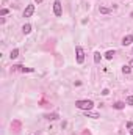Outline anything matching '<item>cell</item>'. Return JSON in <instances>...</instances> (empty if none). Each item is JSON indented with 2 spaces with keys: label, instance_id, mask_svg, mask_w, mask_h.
Masks as SVG:
<instances>
[{
  "label": "cell",
  "instance_id": "obj_16",
  "mask_svg": "<svg viewBox=\"0 0 133 135\" xmlns=\"http://www.w3.org/2000/svg\"><path fill=\"white\" fill-rule=\"evenodd\" d=\"M20 71H22V72H33V68H24L22 66V69H20Z\"/></svg>",
  "mask_w": 133,
  "mask_h": 135
},
{
  "label": "cell",
  "instance_id": "obj_1",
  "mask_svg": "<svg viewBox=\"0 0 133 135\" xmlns=\"http://www.w3.org/2000/svg\"><path fill=\"white\" fill-rule=\"evenodd\" d=\"M75 107H77V108H80V110L88 112V110H91V108L94 107V102H92V101H89V99L77 101V102H75Z\"/></svg>",
  "mask_w": 133,
  "mask_h": 135
},
{
  "label": "cell",
  "instance_id": "obj_9",
  "mask_svg": "<svg viewBox=\"0 0 133 135\" xmlns=\"http://www.w3.org/2000/svg\"><path fill=\"white\" fill-rule=\"evenodd\" d=\"M122 72H124V74H130V72H132V66H130V65H124V66H122Z\"/></svg>",
  "mask_w": 133,
  "mask_h": 135
},
{
  "label": "cell",
  "instance_id": "obj_8",
  "mask_svg": "<svg viewBox=\"0 0 133 135\" xmlns=\"http://www.w3.org/2000/svg\"><path fill=\"white\" fill-rule=\"evenodd\" d=\"M125 105H127L125 102H116V104L113 105V107L116 108V110H122V108H124V107H125Z\"/></svg>",
  "mask_w": 133,
  "mask_h": 135
},
{
  "label": "cell",
  "instance_id": "obj_3",
  "mask_svg": "<svg viewBox=\"0 0 133 135\" xmlns=\"http://www.w3.org/2000/svg\"><path fill=\"white\" fill-rule=\"evenodd\" d=\"M75 55H77V63L81 65V63L85 61V52H83V49H81L80 46H77V47H75Z\"/></svg>",
  "mask_w": 133,
  "mask_h": 135
},
{
  "label": "cell",
  "instance_id": "obj_19",
  "mask_svg": "<svg viewBox=\"0 0 133 135\" xmlns=\"http://www.w3.org/2000/svg\"><path fill=\"white\" fill-rule=\"evenodd\" d=\"M35 2L38 3V5H39V3H42V0H35Z\"/></svg>",
  "mask_w": 133,
  "mask_h": 135
},
{
  "label": "cell",
  "instance_id": "obj_13",
  "mask_svg": "<svg viewBox=\"0 0 133 135\" xmlns=\"http://www.w3.org/2000/svg\"><path fill=\"white\" fill-rule=\"evenodd\" d=\"M113 57H114V50H108V52L105 53V58H106V60H111Z\"/></svg>",
  "mask_w": 133,
  "mask_h": 135
},
{
  "label": "cell",
  "instance_id": "obj_21",
  "mask_svg": "<svg viewBox=\"0 0 133 135\" xmlns=\"http://www.w3.org/2000/svg\"><path fill=\"white\" fill-rule=\"evenodd\" d=\"M130 66H133V60H132V61H130Z\"/></svg>",
  "mask_w": 133,
  "mask_h": 135
},
{
  "label": "cell",
  "instance_id": "obj_14",
  "mask_svg": "<svg viewBox=\"0 0 133 135\" xmlns=\"http://www.w3.org/2000/svg\"><path fill=\"white\" fill-rule=\"evenodd\" d=\"M125 104L127 105H133V96H128V98L125 99Z\"/></svg>",
  "mask_w": 133,
  "mask_h": 135
},
{
  "label": "cell",
  "instance_id": "obj_10",
  "mask_svg": "<svg viewBox=\"0 0 133 135\" xmlns=\"http://www.w3.org/2000/svg\"><path fill=\"white\" fill-rule=\"evenodd\" d=\"M100 60H102V55L99 52H96L94 53V63H96V65H99V63H100Z\"/></svg>",
  "mask_w": 133,
  "mask_h": 135
},
{
  "label": "cell",
  "instance_id": "obj_4",
  "mask_svg": "<svg viewBox=\"0 0 133 135\" xmlns=\"http://www.w3.org/2000/svg\"><path fill=\"white\" fill-rule=\"evenodd\" d=\"M33 13H35V5H27V8L24 10V17H31L33 16Z\"/></svg>",
  "mask_w": 133,
  "mask_h": 135
},
{
  "label": "cell",
  "instance_id": "obj_18",
  "mask_svg": "<svg viewBox=\"0 0 133 135\" xmlns=\"http://www.w3.org/2000/svg\"><path fill=\"white\" fill-rule=\"evenodd\" d=\"M102 94H103V96H108V94H110V90H108V88H103V90H102Z\"/></svg>",
  "mask_w": 133,
  "mask_h": 135
},
{
  "label": "cell",
  "instance_id": "obj_6",
  "mask_svg": "<svg viewBox=\"0 0 133 135\" xmlns=\"http://www.w3.org/2000/svg\"><path fill=\"white\" fill-rule=\"evenodd\" d=\"M17 57H19V49H13L11 53H10V58H11V60H14V58H17Z\"/></svg>",
  "mask_w": 133,
  "mask_h": 135
},
{
  "label": "cell",
  "instance_id": "obj_2",
  "mask_svg": "<svg viewBox=\"0 0 133 135\" xmlns=\"http://www.w3.org/2000/svg\"><path fill=\"white\" fill-rule=\"evenodd\" d=\"M53 13L57 17H59V16H63V5L59 0H55L53 2Z\"/></svg>",
  "mask_w": 133,
  "mask_h": 135
},
{
  "label": "cell",
  "instance_id": "obj_7",
  "mask_svg": "<svg viewBox=\"0 0 133 135\" xmlns=\"http://www.w3.org/2000/svg\"><path fill=\"white\" fill-rule=\"evenodd\" d=\"M22 32H24V35H28V33L31 32V25H30V24H25L24 27H22Z\"/></svg>",
  "mask_w": 133,
  "mask_h": 135
},
{
  "label": "cell",
  "instance_id": "obj_17",
  "mask_svg": "<svg viewBox=\"0 0 133 135\" xmlns=\"http://www.w3.org/2000/svg\"><path fill=\"white\" fill-rule=\"evenodd\" d=\"M8 13H10V10H6V8H3V10L0 11V14H2V16H6Z\"/></svg>",
  "mask_w": 133,
  "mask_h": 135
},
{
  "label": "cell",
  "instance_id": "obj_12",
  "mask_svg": "<svg viewBox=\"0 0 133 135\" xmlns=\"http://www.w3.org/2000/svg\"><path fill=\"white\" fill-rule=\"evenodd\" d=\"M99 11H100L102 14H110V13H111L110 8H105V6H100V8H99Z\"/></svg>",
  "mask_w": 133,
  "mask_h": 135
},
{
  "label": "cell",
  "instance_id": "obj_20",
  "mask_svg": "<svg viewBox=\"0 0 133 135\" xmlns=\"http://www.w3.org/2000/svg\"><path fill=\"white\" fill-rule=\"evenodd\" d=\"M130 134H132V135H133V129H130Z\"/></svg>",
  "mask_w": 133,
  "mask_h": 135
},
{
  "label": "cell",
  "instance_id": "obj_5",
  "mask_svg": "<svg viewBox=\"0 0 133 135\" xmlns=\"http://www.w3.org/2000/svg\"><path fill=\"white\" fill-rule=\"evenodd\" d=\"M133 43V35H127L122 38V46H130Z\"/></svg>",
  "mask_w": 133,
  "mask_h": 135
},
{
  "label": "cell",
  "instance_id": "obj_15",
  "mask_svg": "<svg viewBox=\"0 0 133 135\" xmlns=\"http://www.w3.org/2000/svg\"><path fill=\"white\" fill-rule=\"evenodd\" d=\"M45 118H47V119H57L58 115H57V113H52V115H45Z\"/></svg>",
  "mask_w": 133,
  "mask_h": 135
},
{
  "label": "cell",
  "instance_id": "obj_11",
  "mask_svg": "<svg viewBox=\"0 0 133 135\" xmlns=\"http://www.w3.org/2000/svg\"><path fill=\"white\" fill-rule=\"evenodd\" d=\"M85 115H86L88 118H94V119H96V118H99V115H97V113H92L91 110H88V112H85Z\"/></svg>",
  "mask_w": 133,
  "mask_h": 135
}]
</instances>
